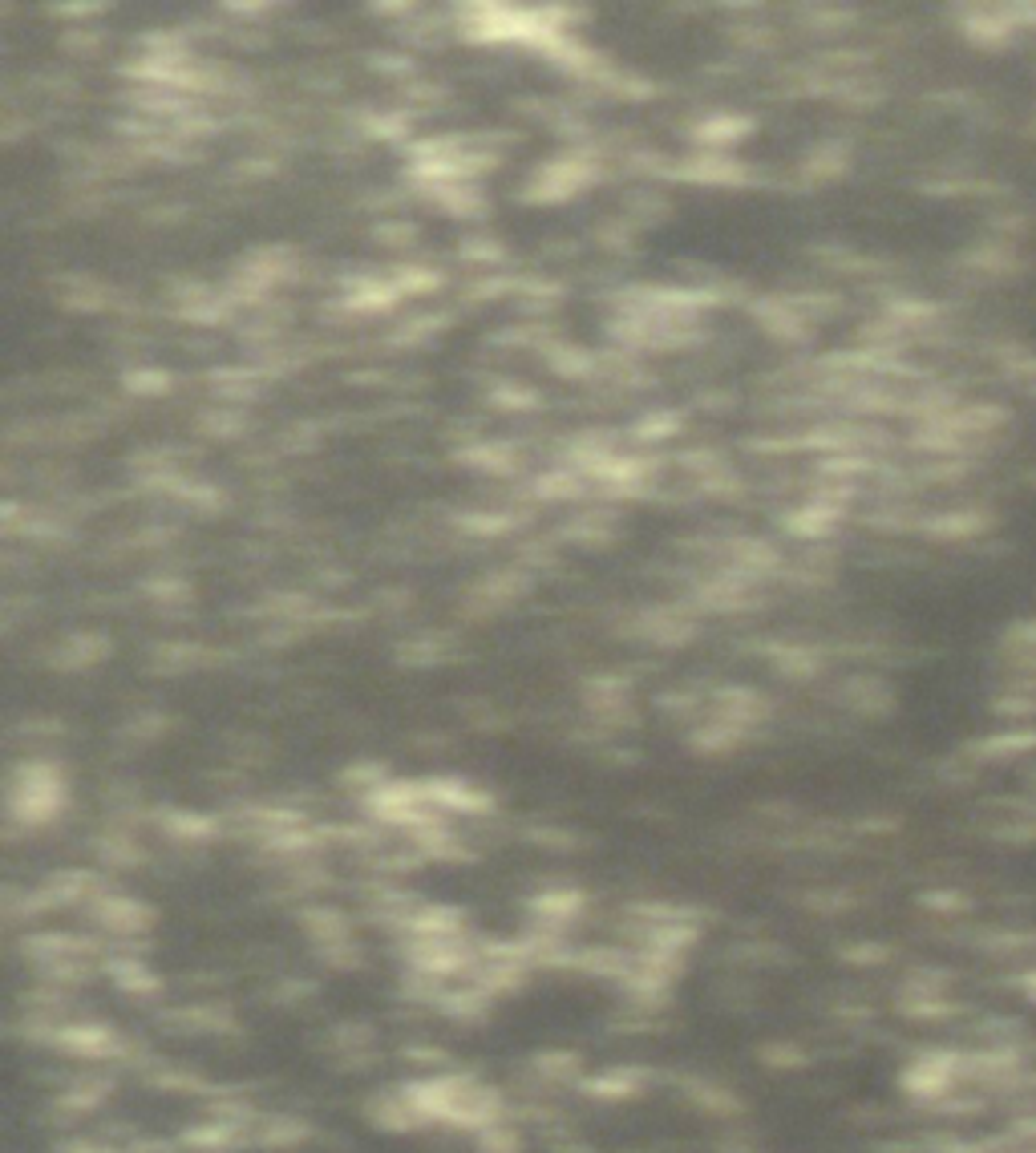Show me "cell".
I'll return each mask as SVG.
<instances>
[{
    "mask_svg": "<svg viewBox=\"0 0 1036 1153\" xmlns=\"http://www.w3.org/2000/svg\"><path fill=\"white\" fill-rule=\"evenodd\" d=\"M61 1049L98 1056V1053H110L114 1040H110V1032H105V1028H65L61 1032Z\"/></svg>",
    "mask_w": 1036,
    "mask_h": 1153,
    "instance_id": "cell-1",
    "label": "cell"
}]
</instances>
